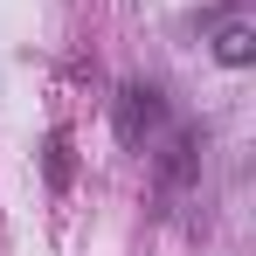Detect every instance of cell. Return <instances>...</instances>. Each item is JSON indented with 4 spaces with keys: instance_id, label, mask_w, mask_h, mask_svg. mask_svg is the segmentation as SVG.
<instances>
[{
    "instance_id": "4",
    "label": "cell",
    "mask_w": 256,
    "mask_h": 256,
    "mask_svg": "<svg viewBox=\"0 0 256 256\" xmlns=\"http://www.w3.org/2000/svg\"><path fill=\"white\" fill-rule=\"evenodd\" d=\"M42 173H48V187H56V194L70 187V132H48V146H42Z\"/></svg>"
},
{
    "instance_id": "3",
    "label": "cell",
    "mask_w": 256,
    "mask_h": 256,
    "mask_svg": "<svg viewBox=\"0 0 256 256\" xmlns=\"http://www.w3.org/2000/svg\"><path fill=\"white\" fill-rule=\"evenodd\" d=\"M201 180V125H173L166 146H160V187L180 194V187H194Z\"/></svg>"
},
{
    "instance_id": "1",
    "label": "cell",
    "mask_w": 256,
    "mask_h": 256,
    "mask_svg": "<svg viewBox=\"0 0 256 256\" xmlns=\"http://www.w3.org/2000/svg\"><path fill=\"white\" fill-rule=\"evenodd\" d=\"M111 125H118V138H125L132 152L152 146V138L166 132V90H160V84H118V97H111Z\"/></svg>"
},
{
    "instance_id": "2",
    "label": "cell",
    "mask_w": 256,
    "mask_h": 256,
    "mask_svg": "<svg viewBox=\"0 0 256 256\" xmlns=\"http://www.w3.org/2000/svg\"><path fill=\"white\" fill-rule=\"evenodd\" d=\"M201 28L214 35V62H222V70H250V62H256V28H250V14H222V7H208Z\"/></svg>"
}]
</instances>
